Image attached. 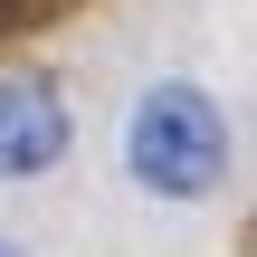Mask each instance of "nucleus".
Listing matches in <instances>:
<instances>
[{"label": "nucleus", "mask_w": 257, "mask_h": 257, "mask_svg": "<svg viewBox=\"0 0 257 257\" xmlns=\"http://www.w3.org/2000/svg\"><path fill=\"white\" fill-rule=\"evenodd\" d=\"M67 134H76V114H67V95L48 76H0V181L57 172L67 162Z\"/></svg>", "instance_id": "obj_2"}, {"label": "nucleus", "mask_w": 257, "mask_h": 257, "mask_svg": "<svg viewBox=\"0 0 257 257\" xmlns=\"http://www.w3.org/2000/svg\"><path fill=\"white\" fill-rule=\"evenodd\" d=\"M124 172L153 191V200H210L229 181V114L200 95V86H143L134 114H124Z\"/></svg>", "instance_id": "obj_1"}, {"label": "nucleus", "mask_w": 257, "mask_h": 257, "mask_svg": "<svg viewBox=\"0 0 257 257\" xmlns=\"http://www.w3.org/2000/svg\"><path fill=\"white\" fill-rule=\"evenodd\" d=\"M0 257H19V248H0Z\"/></svg>", "instance_id": "obj_3"}]
</instances>
